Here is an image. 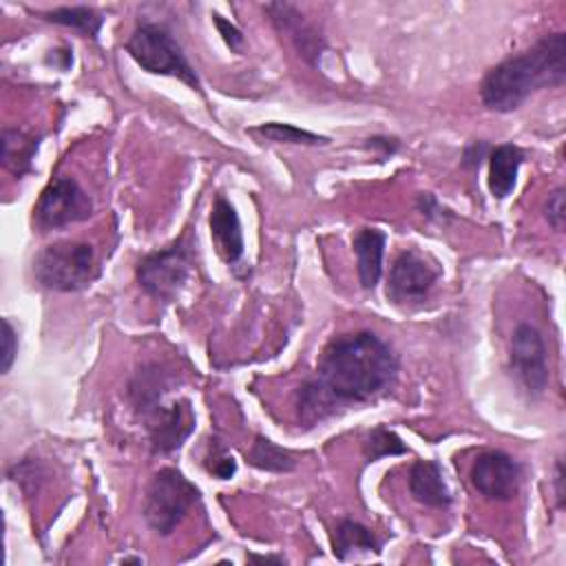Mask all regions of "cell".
<instances>
[{
	"label": "cell",
	"mask_w": 566,
	"mask_h": 566,
	"mask_svg": "<svg viewBox=\"0 0 566 566\" xmlns=\"http://www.w3.org/2000/svg\"><path fill=\"white\" fill-rule=\"evenodd\" d=\"M396 352L369 329L334 336L325 347L312 376L338 409L369 402L382 396L398 376Z\"/></svg>",
	"instance_id": "1"
},
{
	"label": "cell",
	"mask_w": 566,
	"mask_h": 566,
	"mask_svg": "<svg viewBox=\"0 0 566 566\" xmlns=\"http://www.w3.org/2000/svg\"><path fill=\"white\" fill-rule=\"evenodd\" d=\"M564 80L566 33L555 31L491 66L480 82V97L486 111L513 113L537 91L562 86Z\"/></svg>",
	"instance_id": "2"
},
{
	"label": "cell",
	"mask_w": 566,
	"mask_h": 566,
	"mask_svg": "<svg viewBox=\"0 0 566 566\" xmlns=\"http://www.w3.org/2000/svg\"><path fill=\"white\" fill-rule=\"evenodd\" d=\"M124 49L142 71L175 77L192 91L201 93V80L168 27L150 20H139L128 35Z\"/></svg>",
	"instance_id": "3"
},
{
	"label": "cell",
	"mask_w": 566,
	"mask_h": 566,
	"mask_svg": "<svg viewBox=\"0 0 566 566\" xmlns=\"http://www.w3.org/2000/svg\"><path fill=\"white\" fill-rule=\"evenodd\" d=\"M99 274L97 256L91 243L55 241L42 248L33 259L35 281L53 292H80Z\"/></svg>",
	"instance_id": "4"
},
{
	"label": "cell",
	"mask_w": 566,
	"mask_h": 566,
	"mask_svg": "<svg viewBox=\"0 0 566 566\" xmlns=\"http://www.w3.org/2000/svg\"><path fill=\"white\" fill-rule=\"evenodd\" d=\"M201 500L199 489L175 467H161L153 473L144 495V520L153 533L170 535Z\"/></svg>",
	"instance_id": "5"
},
{
	"label": "cell",
	"mask_w": 566,
	"mask_h": 566,
	"mask_svg": "<svg viewBox=\"0 0 566 566\" xmlns=\"http://www.w3.org/2000/svg\"><path fill=\"white\" fill-rule=\"evenodd\" d=\"M192 272V250L186 239H177L164 250L144 254L135 265V279L139 287L164 303H170L186 287Z\"/></svg>",
	"instance_id": "6"
},
{
	"label": "cell",
	"mask_w": 566,
	"mask_h": 566,
	"mask_svg": "<svg viewBox=\"0 0 566 566\" xmlns=\"http://www.w3.org/2000/svg\"><path fill=\"white\" fill-rule=\"evenodd\" d=\"M91 214L93 199L73 177L66 175L51 179L33 206V223L40 232L86 221Z\"/></svg>",
	"instance_id": "7"
},
{
	"label": "cell",
	"mask_w": 566,
	"mask_h": 566,
	"mask_svg": "<svg viewBox=\"0 0 566 566\" xmlns=\"http://www.w3.org/2000/svg\"><path fill=\"white\" fill-rule=\"evenodd\" d=\"M440 279L438 263L416 248L402 250L389 270L387 298L398 307H411L427 301L436 281Z\"/></svg>",
	"instance_id": "8"
},
{
	"label": "cell",
	"mask_w": 566,
	"mask_h": 566,
	"mask_svg": "<svg viewBox=\"0 0 566 566\" xmlns=\"http://www.w3.org/2000/svg\"><path fill=\"white\" fill-rule=\"evenodd\" d=\"M509 369L526 396L539 398L546 391L551 378L546 345L539 329L531 323H520L511 334Z\"/></svg>",
	"instance_id": "9"
},
{
	"label": "cell",
	"mask_w": 566,
	"mask_h": 566,
	"mask_svg": "<svg viewBox=\"0 0 566 566\" xmlns=\"http://www.w3.org/2000/svg\"><path fill=\"white\" fill-rule=\"evenodd\" d=\"M469 480L482 497L493 502H511L520 493L522 464L506 451L486 449L471 462Z\"/></svg>",
	"instance_id": "10"
},
{
	"label": "cell",
	"mask_w": 566,
	"mask_h": 566,
	"mask_svg": "<svg viewBox=\"0 0 566 566\" xmlns=\"http://www.w3.org/2000/svg\"><path fill=\"white\" fill-rule=\"evenodd\" d=\"M263 11L270 15L272 27L292 42L298 57L316 69L327 42L323 33L303 15V11L292 2H268L263 4Z\"/></svg>",
	"instance_id": "11"
},
{
	"label": "cell",
	"mask_w": 566,
	"mask_h": 566,
	"mask_svg": "<svg viewBox=\"0 0 566 566\" xmlns=\"http://www.w3.org/2000/svg\"><path fill=\"white\" fill-rule=\"evenodd\" d=\"M150 451L168 455L177 451L195 431V411L188 398H179L168 407L159 405L148 416H144Z\"/></svg>",
	"instance_id": "12"
},
{
	"label": "cell",
	"mask_w": 566,
	"mask_h": 566,
	"mask_svg": "<svg viewBox=\"0 0 566 566\" xmlns=\"http://www.w3.org/2000/svg\"><path fill=\"white\" fill-rule=\"evenodd\" d=\"M210 237L214 243L217 254L226 265H237L243 256V232H241V221L234 210V206L223 197L217 195L210 208Z\"/></svg>",
	"instance_id": "13"
},
{
	"label": "cell",
	"mask_w": 566,
	"mask_h": 566,
	"mask_svg": "<svg viewBox=\"0 0 566 566\" xmlns=\"http://www.w3.org/2000/svg\"><path fill=\"white\" fill-rule=\"evenodd\" d=\"M409 493L422 506L438 511H447L453 502L442 467L436 460H416L409 467Z\"/></svg>",
	"instance_id": "14"
},
{
	"label": "cell",
	"mask_w": 566,
	"mask_h": 566,
	"mask_svg": "<svg viewBox=\"0 0 566 566\" xmlns=\"http://www.w3.org/2000/svg\"><path fill=\"white\" fill-rule=\"evenodd\" d=\"M385 243H387V237L378 228H360L352 239L358 281L363 290H374L382 276Z\"/></svg>",
	"instance_id": "15"
},
{
	"label": "cell",
	"mask_w": 566,
	"mask_h": 566,
	"mask_svg": "<svg viewBox=\"0 0 566 566\" xmlns=\"http://www.w3.org/2000/svg\"><path fill=\"white\" fill-rule=\"evenodd\" d=\"M489 190L495 199H506L515 184H517V172L524 161V150L517 144H497L491 146L489 155Z\"/></svg>",
	"instance_id": "16"
},
{
	"label": "cell",
	"mask_w": 566,
	"mask_h": 566,
	"mask_svg": "<svg viewBox=\"0 0 566 566\" xmlns=\"http://www.w3.org/2000/svg\"><path fill=\"white\" fill-rule=\"evenodd\" d=\"M42 135L18 126L2 128V166L15 177H24L33 170V159L38 153Z\"/></svg>",
	"instance_id": "17"
},
{
	"label": "cell",
	"mask_w": 566,
	"mask_h": 566,
	"mask_svg": "<svg viewBox=\"0 0 566 566\" xmlns=\"http://www.w3.org/2000/svg\"><path fill=\"white\" fill-rule=\"evenodd\" d=\"M380 548L382 539L356 520H340L332 531V551L340 562L358 553H380Z\"/></svg>",
	"instance_id": "18"
},
{
	"label": "cell",
	"mask_w": 566,
	"mask_h": 566,
	"mask_svg": "<svg viewBox=\"0 0 566 566\" xmlns=\"http://www.w3.org/2000/svg\"><path fill=\"white\" fill-rule=\"evenodd\" d=\"M168 391V382H166V374L159 371L157 365H148L142 367L128 385V398L135 407L137 413L148 416L153 409H157L161 405V396Z\"/></svg>",
	"instance_id": "19"
},
{
	"label": "cell",
	"mask_w": 566,
	"mask_h": 566,
	"mask_svg": "<svg viewBox=\"0 0 566 566\" xmlns=\"http://www.w3.org/2000/svg\"><path fill=\"white\" fill-rule=\"evenodd\" d=\"M248 462L265 473H290L296 469V455L285 449L279 447L276 442H272L270 438H265L263 433L254 436V442L248 451Z\"/></svg>",
	"instance_id": "20"
},
{
	"label": "cell",
	"mask_w": 566,
	"mask_h": 566,
	"mask_svg": "<svg viewBox=\"0 0 566 566\" xmlns=\"http://www.w3.org/2000/svg\"><path fill=\"white\" fill-rule=\"evenodd\" d=\"M42 18H44L46 22L75 29V31H80L82 35H86V38H91V40H97L99 29H102V24H104L102 13H97L93 7H86V4L57 7V9H51V11L42 13Z\"/></svg>",
	"instance_id": "21"
},
{
	"label": "cell",
	"mask_w": 566,
	"mask_h": 566,
	"mask_svg": "<svg viewBox=\"0 0 566 566\" xmlns=\"http://www.w3.org/2000/svg\"><path fill=\"white\" fill-rule=\"evenodd\" d=\"M250 133L274 142V144H292V146H318V144H327L329 139L323 135H316L312 130L298 128L294 124H285V122H263L254 128H250Z\"/></svg>",
	"instance_id": "22"
},
{
	"label": "cell",
	"mask_w": 566,
	"mask_h": 566,
	"mask_svg": "<svg viewBox=\"0 0 566 566\" xmlns=\"http://www.w3.org/2000/svg\"><path fill=\"white\" fill-rule=\"evenodd\" d=\"M405 453H409V447L400 440V436L396 431H391L385 424L369 429L363 440L365 462H378L382 458H394V455H405Z\"/></svg>",
	"instance_id": "23"
},
{
	"label": "cell",
	"mask_w": 566,
	"mask_h": 566,
	"mask_svg": "<svg viewBox=\"0 0 566 566\" xmlns=\"http://www.w3.org/2000/svg\"><path fill=\"white\" fill-rule=\"evenodd\" d=\"M203 469L217 480H232L237 473V460L219 438H210L203 453Z\"/></svg>",
	"instance_id": "24"
},
{
	"label": "cell",
	"mask_w": 566,
	"mask_h": 566,
	"mask_svg": "<svg viewBox=\"0 0 566 566\" xmlns=\"http://www.w3.org/2000/svg\"><path fill=\"white\" fill-rule=\"evenodd\" d=\"M544 219L548 226L557 232L564 230L566 223V190L557 186L553 192H548V199L544 201Z\"/></svg>",
	"instance_id": "25"
},
{
	"label": "cell",
	"mask_w": 566,
	"mask_h": 566,
	"mask_svg": "<svg viewBox=\"0 0 566 566\" xmlns=\"http://www.w3.org/2000/svg\"><path fill=\"white\" fill-rule=\"evenodd\" d=\"M18 356V332L9 318H2V354H0V371L9 374Z\"/></svg>",
	"instance_id": "26"
},
{
	"label": "cell",
	"mask_w": 566,
	"mask_h": 566,
	"mask_svg": "<svg viewBox=\"0 0 566 566\" xmlns=\"http://www.w3.org/2000/svg\"><path fill=\"white\" fill-rule=\"evenodd\" d=\"M416 208H418V212H420L424 219H429V221H433V223H444L447 219L453 217V212H451L449 208H444L431 192H420V195L416 197Z\"/></svg>",
	"instance_id": "27"
},
{
	"label": "cell",
	"mask_w": 566,
	"mask_h": 566,
	"mask_svg": "<svg viewBox=\"0 0 566 566\" xmlns=\"http://www.w3.org/2000/svg\"><path fill=\"white\" fill-rule=\"evenodd\" d=\"M212 22H214L219 35L223 38V42H226L232 51H241V46H243V31H241L234 22H230L228 18H223V15H219V13H212Z\"/></svg>",
	"instance_id": "28"
},
{
	"label": "cell",
	"mask_w": 566,
	"mask_h": 566,
	"mask_svg": "<svg viewBox=\"0 0 566 566\" xmlns=\"http://www.w3.org/2000/svg\"><path fill=\"white\" fill-rule=\"evenodd\" d=\"M365 148L371 150L378 159H389L400 150V139L389 135H374L365 139Z\"/></svg>",
	"instance_id": "29"
},
{
	"label": "cell",
	"mask_w": 566,
	"mask_h": 566,
	"mask_svg": "<svg viewBox=\"0 0 566 566\" xmlns=\"http://www.w3.org/2000/svg\"><path fill=\"white\" fill-rule=\"evenodd\" d=\"M489 150H491V144H489V142H484V139L471 142V144L464 148V153H462V161H460L462 168L475 172V170L480 168L482 159H486Z\"/></svg>",
	"instance_id": "30"
},
{
	"label": "cell",
	"mask_w": 566,
	"mask_h": 566,
	"mask_svg": "<svg viewBox=\"0 0 566 566\" xmlns=\"http://www.w3.org/2000/svg\"><path fill=\"white\" fill-rule=\"evenodd\" d=\"M553 489H555V504L559 511H564L566 504V491H564V460H555V471H553Z\"/></svg>",
	"instance_id": "31"
},
{
	"label": "cell",
	"mask_w": 566,
	"mask_h": 566,
	"mask_svg": "<svg viewBox=\"0 0 566 566\" xmlns=\"http://www.w3.org/2000/svg\"><path fill=\"white\" fill-rule=\"evenodd\" d=\"M248 562H268V564H285L283 555H256V553H248L245 555Z\"/></svg>",
	"instance_id": "32"
},
{
	"label": "cell",
	"mask_w": 566,
	"mask_h": 566,
	"mask_svg": "<svg viewBox=\"0 0 566 566\" xmlns=\"http://www.w3.org/2000/svg\"><path fill=\"white\" fill-rule=\"evenodd\" d=\"M122 564H144V559L142 557H124Z\"/></svg>",
	"instance_id": "33"
}]
</instances>
